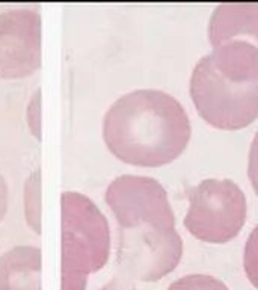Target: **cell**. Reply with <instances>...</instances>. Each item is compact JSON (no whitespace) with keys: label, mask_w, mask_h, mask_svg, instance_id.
<instances>
[{"label":"cell","mask_w":258,"mask_h":290,"mask_svg":"<svg viewBox=\"0 0 258 290\" xmlns=\"http://www.w3.org/2000/svg\"><path fill=\"white\" fill-rule=\"evenodd\" d=\"M100 290H138L127 278H113Z\"/></svg>","instance_id":"cell-13"},{"label":"cell","mask_w":258,"mask_h":290,"mask_svg":"<svg viewBox=\"0 0 258 290\" xmlns=\"http://www.w3.org/2000/svg\"><path fill=\"white\" fill-rule=\"evenodd\" d=\"M168 290H230L221 280L202 275V274H192L181 277L175 283H172Z\"/></svg>","instance_id":"cell-10"},{"label":"cell","mask_w":258,"mask_h":290,"mask_svg":"<svg viewBox=\"0 0 258 290\" xmlns=\"http://www.w3.org/2000/svg\"><path fill=\"white\" fill-rule=\"evenodd\" d=\"M6 209H8V185L3 176L0 174V221L5 218Z\"/></svg>","instance_id":"cell-14"},{"label":"cell","mask_w":258,"mask_h":290,"mask_svg":"<svg viewBox=\"0 0 258 290\" xmlns=\"http://www.w3.org/2000/svg\"><path fill=\"white\" fill-rule=\"evenodd\" d=\"M181 256L183 240L177 230H119L118 266L128 278L157 281L177 268Z\"/></svg>","instance_id":"cell-6"},{"label":"cell","mask_w":258,"mask_h":290,"mask_svg":"<svg viewBox=\"0 0 258 290\" xmlns=\"http://www.w3.org/2000/svg\"><path fill=\"white\" fill-rule=\"evenodd\" d=\"M41 250L15 246L0 257V290H39Z\"/></svg>","instance_id":"cell-9"},{"label":"cell","mask_w":258,"mask_h":290,"mask_svg":"<svg viewBox=\"0 0 258 290\" xmlns=\"http://www.w3.org/2000/svg\"><path fill=\"white\" fill-rule=\"evenodd\" d=\"M62 289L85 290L88 274L100 271L110 254V230L106 216L88 196H61Z\"/></svg>","instance_id":"cell-3"},{"label":"cell","mask_w":258,"mask_h":290,"mask_svg":"<svg viewBox=\"0 0 258 290\" xmlns=\"http://www.w3.org/2000/svg\"><path fill=\"white\" fill-rule=\"evenodd\" d=\"M106 202L116 218L119 230L153 227L175 230V215L163 186L142 176H121L107 191Z\"/></svg>","instance_id":"cell-5"},{"label":"cell","mask_w":258,"mask_h":290,"mask_svg":"<svg viewBox=\"0 0 258 290\" xmlns=\"http://www.w3.org/2000/svg\"><path fill=\"white\" fill-rule=\"evenodd\" d=\"M186 230L208 243L234 239L246 221V198L231 180H204L187 191Z\"/></svg>","instance_id":"cell-4"},{"label":"cell","mask_w":258,"mask_h":290,"mask_svg":"<svg viewBox=\"0 0 258 290\" xmlns=\"http://www.w3.org/2000/svg\"><path fill=\"white\" fill-rule=\"evenodd\" d=\"M248 176L251 180V185L258 195V133L255 135L251 150H249V162H248Z\"/></svg>","instance_id":"cell-12"},{"label":"cell","mask_w":258,"mask_h":290,"mask_svg":"<svg viewBox=\"0 0 258 290\" xmlns=\"http://www.w3.org/2000/svg\"><path fill=\"white\" fill-rule=\"evenodd\" d=\"M190 121L177 98L157 90L119 97L103 121V138L119 160L156 168L174 162L190 141Z\"/></svg>","instance_id":"cell-1"},{"label":"cell","mask_w":258,"mask_h":290,"mask_svg":"<svg viewBox=\"0 0 258 290\" xmlns=\"http://www.w3.org/2000/svg\"><path fill=\"white\" fill-rule=\"evenodd\" d=\"M190 97L210 126L239 130L258 118V49L230 41L201 58L190 77Z\"/></svg>","instance_id":"cell-2"},{"label":"cell","mask_w":258,"mask_h":290,"mask_svg":"<svg viewBox=\"0 0 258 290\" xmlns=\"http://www.w3.org/2000/svg\"><path fill=\"white\" fill-rule=\"evenodd\" d=\"M41 67V15L33 9L0 14V79H21Z\"/></svg>","instance_id":"cell-7"},{"label":"cell","mask_w":258,"mask_h":290,"mask_svg":"<svg viewBox=\"0 0 258 290\" xmlns=\"http://www.w3.org/2000/svg\"><path fill=\"white\" fill-rule=\"evenodd\" d=\"M213 47L230 41H245L258 49V3H221L208 24Z\"/></svg>","instance_id":"cell-8"},{"label":"cell","mask_w":258,"mask_h":290,"mask_svg":"<svg viewBox=\"0 0 258 290\" xmlns=\"http://www.w3.org/2000/svg\"><path fill=\"white\" fill-rule=\"evenodd\" d=\"M243 266L249 281L258 289V225L252 230L245 245Z\"/></svg>","instance_id":"cell-11"}]
</instances>
